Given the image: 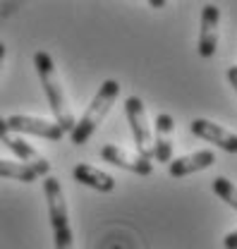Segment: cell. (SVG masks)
<instances>
[{
	"label": "cell",
	"mask_w": 237,
	"mask_h": 249,
	"mask_svg": "<svg viewBox=\"0 0 237 249\" xmlns=\"http://www.w3.org/2000/svg\"><path fill=\"white\" fill-rule=\"evenodd\" d=\"M34 65H36V72H38V79L43 84V91L48 96V103H51V110L55 115V124H58L62 132H72L74 129V115L67 106V98H65V91H62V84L58 79V72H55V65H53V58L46 53V51H38L34 55Z\"/></svg>",
	"instance_id": "1"
},
{
	"label": "cell",
	"mask_w": 237,
	"mask_h": 249,
	"mask_svg": "<svg viewBox=\"0 0 237 249\" xmlns=\"http://www.w3.org/2000/svg\"><path fill=\"white\" fill-rule=\"evenodd\" d=\"M120 96V84L115 79H106L103 87H98V91L93 96V101L89 103V108L84 110V115L74 123V129L70 132V142L74 146H82L89 142V137L96 132V127L103 123V118L108 115L110 106L115 103V98Z\"/></svg>",
	"instance_id": "2"
},
{
	"label": "cell",
	"mask_w": 237,
	"mask_h": 249,
	"mask_svg": "<svg viewBox=\"0 0 237 249\" xmlns=\"http://www.w3.org/2000/svg\"><path fill=\"white\" fill-rule=\"evenodd\" d=\"M43 194H46V204H48V218H51V228H53V237H55V249H74V235L70 228L67 201H65L58 178L48 175L43 180Z\"/></svg>",
	"instance_id": "3"
},
{
	"label": "cell",
	"mask_w": 237,
	"mask_h": 249,
	"mask_svg": "<svg viewBox=\"0 0 237 249\" xmlns=\"http://www.w3.org/2000/svg\"><path fill=\"white\" fill-rule=\"evenodd\" d=\"M0 142L19 158V163L29 165L38 178H48V173H51V163H48V158L38 154V151H36L31 144H27L19 134H15L2 118H0Z\"/></svg>",
	"instance_id": "4"
},
{
	"label": "cell",
	"mask_w": 237,
	"mask_h": 249,
	"mask_svg": "<svg viewBox=\"0 0 237 249\" xmlns=\"http://www.w3.org/2000/svg\"><path fill=\"white\" fill-rule=\"evenodd\" d=\"M125 115H127L129 127H132V137H134L137 154L142 156V158H148V160H151V127H148L144 101H142L139 96L125 98Z\"/></svg>",
	"instance_id": "5"
},
{
	"label": "cell",
	"mask_w": 237,
	"mask_h": 249,
	"mask_svg": "<svg viewBox=\"0 0 237 249\" xmlns=\"http://www.w3.org/2000/svg\"><path fill=\"white\" fill-rule=\"evenodd\" d=\"M173 132H175L173 115L158 113L153 123V134H151V158H156L158 163L173 160Z\"/></svg>",
	"instance_id": "6"
},
{
	"label": "cell",
	"mask_w": 237,
	"mask_h": 249,
	"mask_svg": "<svg viewBox=\"0 0 237 249\" xmlns=\"http://www.w3.org/2000/svg\"><path fill=\"white\" fill-rule=\"evenodd\" d=\"M5 123L15 134H34V137L51 139V142H60L65 137V132L55 124V120L31 118V115H10Z\"/></svg>",
	"instance_id": "7"
},
{
	"label": "cell",
	"mask_w": 237,
	"mask_h": 249,
	"mask_svg": "<svg viewBox=\"0 0 237 249\" xmlns=\"http://www.w3.org/2000/svg\"><path fill=\"white\" fill-rule=\"evenodd\" d=\"M192 134L204 139L208 144H216L218 149L228 151V154H237V134L228 132L225 127L211 123V120H204V118H194L192 120Z\"/></svg>",
	"instance_id": "8"
},
{
	"label": "cell",
	"mask_w": 237,
	"mask_h": 249,
	"mask_svg": "<svg viewBox=\"0 0 237 249\" xmlns=\"http://www.w3.org/2000/svg\"><path fill=\"white\" fill-rule=\"evenodd\" d=\"M98 156L110 163V165H118V168H125L129 173H137V175H151L153 173V163L148 158H142L139 154H129L127 149L122 146H115V144H106Z\"/></svg>",
	"instance_id": "9"
},
{
	"label": "cell",
	"mask_w": 237,
	"mask_h": 249,
	"mask_svg": "<svg viewBox=\"0 0 237 249\" xmlns=\"http://www.w3.org/2000/svg\"><path fill=\"white\" fill-rule=\"evenodd\" d=\"M218 19L220 10L216 5H206L201 10V31H199V55L201 58H213L218 48Z\"/></svg>",
	"instance_id": "10"
},
{
	"label": "cell",
	"mask_w": 237,
	"mask_h": 249,
	"mask_svg": "<svg viewBox=\"0 0 237 249\" xmlns=\"http://www.w3.org/2000/svg\"><path fill=\"white\" fill-rule=\"evenodd\" d=\"M213 163H216V154L208 151V149H201V151H197V154H189V156H182V158L170 160L168 173H170V178H184V175L206 170Z\"/></svg>",
	"instance_id": "11"
},
{
	"label": "cell",
	"mask_w": 237,
	"mask_h": 249,
	"mask_svg": "<svg viewBox=\"0 0 237 249\" xmlns=\"http://www.w3.org/2000/svg\"><path fill=\"white\" fill-rule=\"evenodd\" d=\"M72 178L79 185H87L91 189H96V192H106L108 194V192L115 189V178L103 173V170H98V168H93L89 163H77L74 170H72Z\"/></svg>",
	"instance_id": "12"
},
{
	"label": "cell",
	"mask_w": 237,
	"mask_h": 249,
	"mask_svg": "<svg viewBox=\"0 0 237 249\" xmlns=\"http://www.w3.org/2000/svg\"><path fill=\"white\" fill-rule=\"evenodd\" d=\"M0 178H10V180H17V182H36V173L31 170L29 165L24 163H17V160H2L0 158Z\"/></svg>",
	"instance_id": "13"
},
{
	"label": "cell",
	"mask_w": 237,
	"mask_h": 249,
	"mask_svg": "<svg viewBox=\"0 0 237 249\" xmlns=\"http://www.w3.org/2000/svg\"><path fill=\"white\" fill-rule=\"evenodd\" d=\"M211 187H213V192H216V194H218L230 209H235L237 211V187L233 185L228 178H216Z\"/></svg>",
	"instance_id": "14"
},
{
	"label": "cell",
	"mask_w": 237,
	"mask_h": 249,
	"mask_svg": "<svg viewBox=\"0 0 237 249\" xmlns=\"http://www.w3.org/2000/svg\"><path fill=\"white\" fill-rule=\"evenodd\" d=\"M223 247L225 249H237V230H233V232H228V235H225Z\"/></svg>",
	"instance_id": "15"
},
{
	"label": "cell",
	"mask_w": 237,
	"mask_h": 249,
	"mask_svg": "<svg viewBox=\"0 0 237 249\" xmlns=\"http://www.w3.org/2000/svg\"><path fill=\"white\" fill-rule=\"evenodd\" d=\"M228 79H230L233 89L237 91V65H233V67H228Z\"/></svg>",
	"instance_id": "16"
},
{
	"label": "cell",
	"mask_w": 237,
	"mask_h": 249,
	"mask_svg": "<svg viewBox=\"0 0 237 249\" xmlns=\"http://www.w3.org/2000/svg\"><path fill=\"white\" fill-rule=\"evenodd\" d=\"M163 5H165L163 0H151V7H163Z\"/></svg>",
	"instance_id": "17"
},
{
	"label": "cell",
	"mask_w": 237,
	"mask_h": 249,
	"mask_svg": "<svg viewBox=\"0 0 237 249\" xmlns=\"http://www.w3.org/2000/svg\"><path fill=\"white\" fill-rule=\"evenodd\" d=\"M2 60H5V46L0 43V67H2Z\"/></svg>",
	"instance_id": "18"
}]
</instances>
